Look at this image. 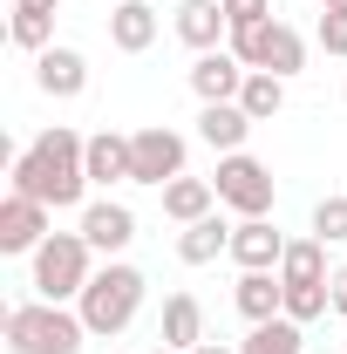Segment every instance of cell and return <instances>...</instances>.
<instances>
[{
  "label": "cell",
  "mask_w": 347,
  "mask_h": 354,
  "mask_svg": "<svg viewBox=\"0 0 347 354\" xmlns=\"http://www.w3.org/2000/svg\"><path fill=\"white\" fill-rule=\"evenodd\" d=\"M88 136H75L68 123H55L41 130L28 150H14V164H7V191H21V198H41L48 212H75L88 205Z\"/></svg>",
  "instance_id": "1"
},
{
  "label": "cell",
  "mask_w": 347,
  "mask_h": 354,
  "mask_svg": "<svg viewBox=\"0 0 347 354\" xmlns=\"http://www.w3.org/2000/svg\"><path fill=\"white\" fill-rule=\"evenodd\" d=\"M143 293H150V279H143L130 259L95 266V279H88L82 300H75V313H82V327H88V341H116L136 313H143Z\"/></svg>",
  "instance_id": "2"
},
{
  "label": "cell",
  "mask_w": 347,
  "mask_h": 354,
  "mask_svg": "<svg viewBox=\"0 0 347 354\" xmlns=\"http://www.w3.org/2000/svg\"><path fill=\"white\" fill-rule=\"evenodd\" d=\"M88 279H95V245H88L82 232H48L41 252L28 259V286H35V300H55V307H75Z\"/></svg>",
  "instance_id": "3"
},
{
  "label": "cell",
  "mask_w": 347,
  "mask_h": 354,
  "mask_svg": "<svg viewBox=\"0 0 347 354\" xmlns=\"http://www.w3.org/2000/svg\"><path fill=\"white\" fill-rule=\"evenodd\" d=\"M0 334H7V354H82V341H88L82 313L55 307V300H21V307H7Z\"/></svg>",
  "instance_id": "4"
},
{
  "label": "cell",
  "mask_w": 347,
  "mask_h": 354,
  "mask_svg": "<svg viewBox=\"0 0 347 354\" xmlns=\"http://www.w3.org/2000/svg\"><path fill=\"white\" fill-rule=\"evenodd\" d=\"M232 55L245 62V68H265V75H279V82H293L306 68V41L293 21H259V28H232Z\"/></svg>",
  "instance_id": "5"
},
{
  "label": "cell",
  "mask_w": 347,
  "mask_h": 354,
  "mask_svg": "<svg viewBox=\"0 0 347 354\" xmlns=\"http://www.w3.org/2000/svg\"><path fill=\"white\" fill-rule=\"evenodd\" d=\"M218 205L225 212H238V218H272V171H265L252 150H232V157H218Z\"/></svg>",
  "instance_id": "6"
},
{
  "label": "cell",
  "mask_w": 347,
  "mask_h": 354,
  "mask_svg": "<svg viewBox=\"0 0 347 354\" xmlns=\"http://www.w3.org/2000/svg\"><path fill=\"white\" fill-rule=\"evenodd\" d=\"M184 157H191V143H184L171 123H143V130H130V184L164 191L171 177H184Z\"/></svg>",
  "instance_id": "7"
},
{
  "label": "cell",
  "mask_w": 347,
  "mask_h": 354,
  "mask_svg": "<svg viewBox=\"0 0 347 354\" xmlns=\"http://www.w3.org/2000/svg\"><path fill=\"white\" fill-rule=\"evenodd\" d=\"M48 232H55V212H48L41 198H21V191L0 198V252L7 259H35Z\"/></svg>",
  "instance_id": "8"
},
{
  "label": "cell",
  "mask_w": 347,
  "mask_h": 354,
  "mask_svg": "<svg viewBox=\"0 0 347 354\" xmlns=\"http://www.w3.org/2000/svg\"><path fill=\"white\" fill-rule=\"evenodd\" d=\"M286 245H293V239H286L272 218H238V225H232V252H225V259L238 266V272H279Z\"/></svg>",
  "instance_id": "9"
},
{
  "label": "cell",
  "mask_w": 347,
  "mask_h": 354,
  "mask_svg": "<svg viewBox=\"0 0 347 354\" xmlns=\"http://www.w3.org/2000/svg\"><path fill=\"white\" fill-rule=\"evenodd\" d=\"M82 239L102 252V259H116V252L136 239V212L116 205V198H88V205H82Z\"/></svg>",
  "instance_id": "10"
},
{
  "label": "cell",
  "mask_w": 347,
  "mask_h": 354,
  "mask_svg": "<svg viewBox=\"0 0 347 354\" xmlns=\"http://www.w3.org/2000/svg\"><path fill=\"white\" fill-rule=\"evenodd\" d=\"M245 75H252V68H245L232 48H212V55L191 62V88H198V102H238Z\"/></svg>",
  "instance_id": "11"
},
{
  "label": "cell",
  "mask_w": 347,
  "mask_h": 354,
  "mask_svg": "<svg viewBox=\"0 0 347 354\" xmlns=\"http://www.w3.org/2000/svg\"><path fill=\"white\" fill-rule=\"evenodd\" d=\"M35 88H41V95H55V102H75V95L88 88L82 48H41V55H35Z\"/></svg>",
  "instance_id": "12"
},
{
  "label": "cell",
  "mask_w": 347,
  "mask_h": 354,
  "mask_svg": "<svg viewBox=\"0 0 347 354\" xmlns=\"http://www.w3.org/2000/svg\"><path fill=\"white\" fill-rule=\"evenodd\" d=\"M171 28H177V41L191 48V55H212V48L232 35V21H225V0H184Z\"/></svg>",
  "instance_id": "13"
},
{
  "label": "cell",
  "mask_w": 347,
  "mask_h": 354,
  "mask_svg": "<svg viewBox=\"0 0 347 354\" xmlns=\"http://www.w3.org/2000/svg\"><path fill=\"white\" fill-rule=\"evenodd\" d=\"M212 212H225L212 177H191V171H184V177H171V184H164V218L198 225V218H212Z\"/></svg>",
  "instance_id": "14"
},
{
  "label": "cell",
  "mask_w": 347,
  "mask_h": 354,
  "mask_svg": "<svg viewBox=\"0 0 347 354\" xmlns=\"http://www.w3.org/2000/svg\"><path fill=\"white\" fill-rule=\"evenodd\" d=\"M198 136L212 143L218 157H232V150H245V136H252V116H245L238 102H205V109H198Z\"/></svg>",
  "instance_id": "15"
},
{
  "label": "cell",
  "mask_w": 347,
  "mask_h": 354,
  "mask_svg": "<svg viewBox=\"0 0 347 354\" xmlns=\"http://www.w3.org/2000/svg\"><path fill=\"white\" fill-rule=\"evenodd\" d=\"M157 341L177 354H191L205 341V307H198V293H171L164 300V320H157Z\"/></svg>",
  "instance_id": "16"
},
{
  "label": "cell",
  "mask_w": 347,
  "mask_h": 354,
  "mask_svg": "<svg viewBox=\"0 0 347 354\" xmlns=\"http://www.w3.org/2000/svg\"><path fill=\"white\" fill-rule=\"evenodd\" d=\"M82 164H88V184H102V191H109V184H130V136L123 130H95Z\"/></svg>",
  "instance_id": "17"
},
{
  "label": "cell",
  "mask_w": 347,
  "mask_h": 354,
  "mask_svg": "<svg viewBox=\"0 0 347 354\" xmlns=\"http://www.w3.org/2000/svg\"><path fill=\"white\" fill-rule=\"evenodd\" d=\"M232 300H238V313L259 327V320H279V313H286V286H279V272H238Z\"/></svg>",
  "instance_id": "18"
},
{
  "label": "cell",
  "mask_w": 347,
  "mask_h": 354,
  "mask_svg": "<svg viewBox=\"0 0 347 354\" xmlns=\"http://www.w3.org/2000/svg\"><path fill=\"white\" fill-rule=\"evenodd\" d=\"M7 41L28 48V55L55 48V7H48V0H14V14H7Z\"/></svg>",
  "instance_id": "19"
},
{
  "label": "cell",
  "mask_w": 347,
  "mask_h": 354,
  "mask_svg": "<svg viewBox=\"0 0 347 354\" xmlns=\"http://www.w3.org/2000/svg\"><path fill=\"white\" fill-rule=\"evenodd\" d=\"M225 252H232V225L218 218V212L177 232V259L184 266H212V259H225Z\"/></svg>",
  "instance_id": "20"
},
{
  "label": "cell",
  "mask_w": 347,
  "mask_h": 354,
  "mask_svg": "<svg viewBox=\"0 0 347 354\" xmlns=\"http://www.w3.org/2000/svg\"><path fill=\"white\" fill-rule=\"evenodd\" d=\"M109 41L123 48V55H143V48L157 41V7H150V0H123V7L109 14Z\"/></svg>",
  "instance_id": "21"
},
{
  "label": "cell",
  "mask_w": 347,
  "mask_h": 354,
  "mask_svg": "<svg viewBox=\"0 0 347 354\" xmlns=\"http://www.w3.org/2000/svg\"><path fill=\"white\" fill-rule=\"evenodd\" d=\"M279 279H286V286H327V279H334V272H327V245H320V239H293L286 259H279Z\"/></svg>",
  "instance_id": "22"
},
{
  "label": "cell",
  "mask_w": 347,
  "mask_h": 354,
  "mask_svg": "<svg viewBox=\"0 0 347 354\" xmlns=\"http://www.w3.org/2000/svg\"><path fill=\"white\" fill-rule=\"evenodd\" d=\"M300 348H306V327L286 320V313H279V320H259V327L238 341V354H300Z\"/></svg>",
  "instance_id": "23"
},
{
  "label": "cell",
  "mask_w": 347,
  "mask_h": 354,
  "mask_svg": "<svg viewBox=\"0 0 347 354\" xmlns=\"http://www.w3.org/2000/svg\"><path fill=\"white\" fill-rule=\"evenodd\" d=\"M238 109H245L252 123H272V116L286 109V82H279V75H265V68H252L245 88H238Z\"/></svg>",
  "instance_id": "24"
},
{
  "label": "cell",
  "mask_w": 347,
  "mask_h": 354,
  "mask_svg": "<svg viewBox=\"0 0 347 354\" xmlns=\"http://www.w3.org/2000/svg\"><path fill=\"white\" fill-rule=\"evenodd\" d=\"M313 239H320V245H341V239H347V198H341V191L313 205Z\"/></svg>",
  "instance_id": "25"
},
{
  "label": "cell",
  "mask_w": 347,
  "mask_h": 354,
  "mask_svg": "<svg viewBox=\"0 0 347 354\" xmlns=\"http://www.w3.org/2000/svg\"><path fill=\"white\" fill-rule=\"evenodd\" d=\"M225 21L232 28H259V21H272V0H225Z\"/></svg>",
  "instance_id": "26"
},
{
  "label": "cell",
  "mask_w": 347,
  "mask_h": 354,
  "mask_svg": "<svg viewBox=\"0 0 347 354\" xmlns=\"http://www.w3.org/2000/svg\"><path fill=\"white\" fill-rule=\"evenodd\" d=\"M320 48L334 62H347V14H320Z\"/></svg>",
  "instance_id": "27"
},
{
  "label": "cell",
  "mask_w": 347,
  "mask_h": 354,
  "mask_svg": "<svg viewBox=\"0 0 347 354\" xmlns=\"http://www.w3.org/2000/svg\"><path fill=\"white\" fill-rule=\"evenodd\" d=\"M327 293H334V313L347 320V266H334V279H327Z\"/></svg>",
  "instance_id": "28"
},
{
  "label": "cell",
  "mask_w": 347,
  "mask_h": 354,
  "mask_svg": "<svg viewBox=\"0 0 347 354\" xmlns=\"http://www.w3.org/2000/svg\"><path fill=\"white\" fill-rule=\"evenodd\" d=\"M191 354H238V348H225V341H198Z\"/></svg>",
  "instance_id": "29"
},
{
  "label": "cell",
  "mask_w": 347,
  "mask_h": 354,
  "mask_svg": "<svg viewBox=\"0 0 347 354\" xmlns=\"http://www.w3.org/2000/svg\"><path fill=\"white\" fill-rule=\"evenodd\" d=\"M327 14H347V0H327Z\"/></svg>",
  "instance_id": "30"
},
{
  "label": "cell",
  "mask_w": 347,
  "mask_h": 354,
  "mask_svg": "<svg viewBox=\"0 0 347 354\" xmlns=\"http://www.w3.org/2000/svg\"><path fill=\"white\" fill-rule=\"evenodd\" d=\"M143 354H177V348H164V341H157V348H143Z\"/></svg>",
  "instance_id": "31"
},
{
  "label": "cell",
  "mask_w": 347,
  "mask_h": 354,
  "mask_svg": "<svg viewBox=\"0 0 347 354\" xmlns=\"http://www.w3.org/2000/svg\"><path fill=\"white\" fill-rule=\"evenodd\" d=\"M48 7H62V0H48Z\"/></svg>",
  "instance_id": "32"
},
{
  "label": "cell",
  "mask_w": 347,
  "mask_h": 354,
  "mask_svg": "<svg viewBox=\"0 0 347 354\" xmlns=\"http://www.w3.org/2000/svg\"><path fill=\"white\" fill-rule=\"evenodd\" d=\"M109 7H123V0H109Z\"/></svg>",
  "instance_id": "33"
},
{
  "label": "cell",
  "mask_w": 347,
  "mask_h": 354,
  "mask_svg": "<svg viewBox=\"0 0 347 354\" xmlns=\"http://www.w3.org/2000/svg\"><path fill=\"white\" fill-rule=\"evenodd\" d=\"M320 7H327V0H320Z\"/></svg>",
  "instance_id": "34"
}]
</instances>
